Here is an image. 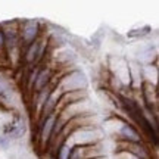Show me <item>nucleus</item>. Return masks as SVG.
Returning a JSON list of instances; mask_svg holds the SVG:
<instances>
[{"label": "nucleus", "instance_id": "obj_8", "mask_svg": "<svg viewBox=\"0 0 159 159\" xmlns=\"http://www.w3.org/2000/svg\"><path fill=\"white\" fill-rule=\"evenodd\" d=\"M24 131H25V128H24L22 119H21V118H16V119H15V122L12 124V127L9 128V136L18 139V137H21L24 134Z\"/></svg>", "mask_w": 159, "mask_h": 159}, {"label": "nucleus", "instance_id": "obj_1", "mask_svg": "<svg viewBox=\"0 0 159 159\" xmlns=\"http://www.w3.org/2000/svg\"><path fill=\"white\" fill-rule=\"evenodd\" d=\"M21 35H22V40L27 44H31L39 35V24H37V21L31 19V21H27L24 24L22 34Z\"/></svg>", "mask_w": 159, "mask_h": 159}, {"label": "nucleus", "instance_id": "obj_10", "mask_svg": "<svg viewBox=\"0 0 159 159\" xmlns=\"http://www.w3.org/2000/svg\"><path fill=\"white\" fill-rule=\"evenodd\" d=\"M149 27H146V28L144 30H137V31H140V33H128V35H130V37H136V35H144V34H148L149 33Z\"/></svg>", "mask_w": 159, "mask_h": 159}, {"label": "nucleus", "instance_id": "obj_11", "mask_svg": "<svg viewBox=\"0 0 159 159\" xmlns=\"http://www.w3.org/2000/svg\"><path fill=\"white\" fill-rule=\"evenodd\" d=\"M0 146L6 148L7 146V137H0Z\"/></svg>", "mask_w": 159, "mask_h": 159}, {"label": "nucleus", "instance_id": "obj_5", "mask_svg": "<svg viewBox=\"0 0 159 159\" xmlns=\"http://www.w3.org/2000/svg\"><path fill=\"white\" fill-rule=\"evenodd\" d=\"M41 46H40L39 41H34V43H31L28 46V50H27V55H25V59H27V62L33 63L35 61H39L40 56H41Z\"/></svg>", "mask_w": 159, "mask_h": 159}, {"label": "nucleus", "instance_id": "obj_3", "mask_svg": "<svg viewBox=\"0 0 159 159\" xmlns=\"http://www.w3.org/2000/svg\"><path fill=\"white\" fill-rule=\"evenodd\" d=\"M119 136L128 143H139L140 142V136L130 124H122V127L119 128Z\"/></svg>", "mask_w": 159, "mask_h": 159}, {"label": "nucleus", "instance_id": "obj_7", "mask_svg": "<svg viewBox=\"0 0 159 159\" xmlns=\"http://www.w3.org/2000/svg\"><path fill=\"white\" fill-rule=\"evenodd\" d=\"M0 99L3 102H7L9 99H12V87L9 81L3 77H0Z\"/></svg>", "mask_w": 159, "mask_h": 159}, {"label": "nucleus", "instance_id": "obj_2", "mask_svg": "<svg viewBox=\"0 0 159 159\" xmlns=\"http://www.w3.org/2000/svg\"><path fill=\"white\" fill-rule=\"evenodd\" d=\"M63 84H65L66 91L80 90L81 87H85V77L81 72H75V74H72L71 77H68V78L65 80Z\"/></svg>", "mask_w": 159, "mask_h": 159}, {"label": "nucleus", "instance_id": "obj_6", "mask_svg": "<svg viewBox=\"0 0 159 159\" xmlns=\"http://www.w3.org/2000/svg\"><path fill=\"white\" fill-rule=\"evenodd\" d=\"M49 81H50V71L49 69H41L39 74L35 75V84H34L35 91H41L47 85Z\"/></svg>", "mask_w": 159, "mask_h": 159}, {"label": "nucleus", "instance_id": "obj_4", "mask_svg": "<svg viewBox=\"0 0 159 159\" xmlns=\"http://www.w3.org/2000/svg\"><path fill=\"white\" fill-rule=\"evenodd\" d=\"M55 122H56V118L52 116V115H49V116L46 118V122H44V125H43V130H41V142L43 143L50 140L52 131L55 130Z\"/></svg>", "mask_w": 159, "mask_h": 159}, {"label": "nucleus", "instance_id": "obj_9", "mask_svg": "<svg viewBox=\"0 0 159 159\" xmlns=\"http://www.w3.org/2000/svg\"><path fill=\"white\" fill-rule=\"evenodd\" d=\"M69 153H71V149L63 144L61 149H57V159H69Z\"/></svg>", "mask_w": 159, "mask_h": 159}, {"label": "nucleus", "instance_id": "obj_12", "mask_svg": "<svg viewBox=\"0 0 159 159\" xmlns=\"http://www.w3.org/2000/svg\"><path fill=\"white\" fill-rule=\"evenodd\" d=\"M5 46V35H3V33L0 31V49Z\"/></svg>", "mask_w": 159, "mask_h": 159}]
</instances>
